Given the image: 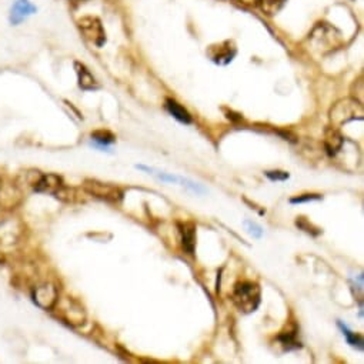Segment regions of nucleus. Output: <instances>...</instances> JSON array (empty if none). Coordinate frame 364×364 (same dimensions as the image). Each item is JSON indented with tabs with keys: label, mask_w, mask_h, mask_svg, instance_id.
Wrapping results in <instances>:
<instances>
[{
	"label": "nucleus",
	"mask_w": 364,
	"mask_h": 364,
	"mask_svg": "<svg viewBox=\"0 0 364 364\" xmlns=\"http://www.w3.org/2000/svg\"><path fill=\"white\" fill-rule=\"evenodd\" d=\"M31 297H33V302L38 304L40 309L52 310L59 299V291L54 284L46 283V284H42L35 288L31 293Z\"/></svg>",
	"instance_id": "nucleus-5"
},
{
	"label": "nucleus",
	"mask_w": 364,
	"mask_h": 364,
	"mask_svg": "<svg viewBox=\"0 0 364 364\" xmlns=\"http://www.w3.org/2000/svg\"><path fill=\"white\" fill-rule=\"evenodd\" d=\"M320 198H321L320 194H302V196L290 198V203H291V205H300V203H307V202L320 200Z\"/></svg>",
	"instance_id": "nucleus-21"
},
{
	"label": "nucleus",
	"mask_w": 364,
	"mask_h": 364,
	"mask_svg": "<svg viewBox=\"0 0 364 364\" xmlns=\"http://www.w3.org/2000/svg\"><path fill=\"white\" fill-rule=\"evenodd\" d=\"M266 176H267L272 182H284V180H287L288 177H290L287 172H280V170L266 172Z\"/></svg>",
	"instance_id": "nucleus-20"
},
{
	"label": "nucleus",
	"mask_w": 364,
	"mask_h": 364,
	"mask_svg": "<svg viewBox=\"0 0 364 364\" xmlns=\"http://www.w3.org/2000/svg\"><path fill=\"white\" fill-rule=\"evenodd\" d=\"M330 119L334 126H343L351 120H361L363 119V107L361 102L346 99L336 103V106L330 112Z\"/></svg>",
	"instance_id": "nucleus-2"
},
{
	"label": "nucleus",
	"mask_w": 364,
	"mask_h": 364,
	"mask_svg": "<svg viewBox=\"0 0 364 364\" xmlns=\"http://www.w3.org/2000/svg\"><path fill=\"white\" fill-rule=\"evenodd\" d=\"M77 75H79V86L83 89V90H96L99 89V84L96 82V79L93 77L90 72L84 68L83 64L76 63Z\"/></svg>",
	"instance_id": "nucleus-14"
},
{
	"label": "nucleus",
	"mask_w": 364,
	"mask_h": 364,
	"mask_svg": "<svg viewBox=\"0 0 364 364\" xmlns=\"http://www.w3.org/2000/svg\"><path fill=\"white\" fill-rule=\"evenodd\" d=\"M38 12V8L31 3L30 0H15L12 8H10V15L9 20L12 24H19L29 16L35 15Z\"/></svg>",
	"instance_id": "nucleus-10"
},
{
	"label": "nucleus",
	"mask_w": 364,
	"mask_h": 364,
	"mask_svg": "<svg viewBox=\"0 0 364 364\" xmlns=\"http://www.w3.org/2000/svg\"><path fill=\"white\" fill-rule=\"evenodd\" d=\"M286 0H258V3H261V6L269 15H274L276 12H279L281 6L284 5Z\"/></svg>",
	"instance_id": "nucleus-18"
},
{
	"label": "nucleus",
	"mask_w": 364,
	"mask_h": 364,
	"mask_svg": "<svg viewBox=\"0 0 364 364\" xmlns=\"http://www.w3.org/2000/svg\"><path fill=\"white\" fill-rule=\"evenodd\" d=\"M64 189L66 187L63 184V180L57 175H40L39 180L35 184V190L39 193L54 194L57 197L63 196Z\"/></svg>",
	"instance_id": "nucleus-8"
},
{
	"label": "nucleus",
	"mask_w": 364,
	"mask_h": 364,
	"mask_svg": "<svg viewBox=\"0 0 364 364\" xmlns=\"http://www.w3.org/2000/svg\"><path fill=\"white\" fill-rule=\"evenodd\" d=\"M237 3H242V5H246V6H256L258 5V0H236Z\"/></svg>",
	"instance_id": "nucleus-23"
},
{
	"label": "nucleus",
	"mask_w": 364,
	"mask_h": 364,
	"mask_svg": "<svg viewBox=\"0 0 364 364\" xmlns=\"http://www.w3.org/2000/svg\"><path fill=\"white\" fill-rule=\"evenodd\" d=\"M260 287L254 281H240L233 290V302L236 307L243 313H253L260 304Z\"/></svg>",
	"instance_id": "nucleus-1"
},
{
	"label": "nucleus",
	"mask_w": 364,
	"mask_h": 364,
	"mask_svg": "<svg viewBox=\"0 0 364 364\" xmlns=\"http://www.w3.org/2000/svg\"><path fill=\"white\" fill-rule=\"evenodd\" d=\"M244 226L247 227V231L250 233L253 237H257L260 239L261 236H263V228L261 226H258L257 223H254V221H250V220H246L244 221Z\"/></svg>",
	"instance_id": "nucleus-19"
},
{
	"label": "nucleus",
	"mask_w": 364,
	"mask_h": 364,
	"mask_svg": "<svg viewBox=\"0 0 364 364\" xmlns=\"http://www.w3.org/2000/svg\"><path fill=\"white\" fill-rule=\"evenodd\" d=\"M166 110L169 112V114H172L176 120H179L180 123L190 124V123L193 121V119H191V116H190L189 112H187L183 106H180L176 100L173 99L166 100Z\"/></svg>",
	"instance_id": "nucleus-13"
},
{
	"label": "nucleus",
	"mask_w": 364,
	"mask_h": 364,
	"mask_svg": "<svg viewBox=\"0 0 364 364\" xmlns=\"http://www.w3.org/2000/svg\"><path fill=\"white\" fill-rule=\"evenodd\" d=\"M53 309H57V316L70 326H80L86 320V313H84L83 307L72 297L70 299L68 297L61 302H59V299H57Z\"/></svg>",
	"instance_id": "nucleus-3"
},
{
	"label": "nucleus",
	"mask_w": 364,
	"mask_h": 364,
	"mask_svg": "<svg viewBox=\"0 0 364 364\" xmlns=\"http://www.w3.org/2000/svg\"><path fill=\"white\" fill-rule=\"evenodd\" d=\"M236 54H237V49L235 43L230 40L210 46L207 50V56L210 57V60L219 66H227L230 61H233Z\"/></svg>",
	"instance_id": "nucleus-6"
},
{
	"label": "nucleus",
	"mask_w": 364,
	"mask_h": 364,
	"mask_svg": "<svg viewBox=\"0 0 364 364\" xmlns=\"http://www.w3.org/2000/svg\"><path fill=\"white\" fill-rule=\"evenodd\" d=\"M84 189L87 190L90 194L96 196V197L103 198L107 202H113L117 203L123 198V193L119 187L112 186V184H106V183H100L97 180H86L84 182Z\"/></svg>",
	"instance_id": "nucleus-4"
},
{
	"label": "nucleus",
	"mask_w": 364,
	"mask_h": 364,
	"mask_svg": "<svg viewBox=\"0 0 364 364\" xmlns=\"http://www.w3.org/2000/svg\"><path fill=\"white\" fill-rule=\"evenodd\" d=\"M296 336H297L296 326H291V328H287L286 332H281L280 336H279V340H280L281 344H283L287 350L296 349V347H300V343H297Z\"/></svg>",
	"instance_id": "nucleus-16"
},
{
	"label": "nucleus",
	"mask_w": 364,
	"mask_h": 364,
	"mask_svg": "<svg viewBox=\"0 0 364 364\" xmlns=\"http://www.w3.org/2000/svg\"><path fill=\"white\" fill-rule=\"evenodd\" d=\"M339 327H340V330L343 332V336L346 337V340H347V343H349L350 346L357 347V349H360V350L363 349V339H361V336L353 333L349 327L346 326V324H343L342 321H339Z\"/></svg>",
	"instance_id": "nucleus-17"
},
{
	"label": "nucleus",
	"mask_w": 364,
	"mask_h": 364,
	"mask_svg": "<svg viewBox=\"0 0 364 364\" xmlns=\"http://www.w3.org/2000/svg\"><path fill=\"white\" fill-rule=\"evenodd\" d=\"M136 167L137 169H140V170H144V172L150 173V175H154L156 177H159L160 180H163V182L179 183V184H182V186H184V187H187V189L190 190H193V191H196V193H205V189H203L200 184L191 182L189 179H183V177H177V176L169 175V173H164V172H160L157 169L143 166V164H137Z\"/></svg>",
	"instance_id": "nucleus-9"
},
{
	"label": "nucleus",
	"mask_w": 364,
	"mask_h": 364,
	"mask_svg": "<svg viewBox=\"0 0 364 364\" xmlns=\"http://www.w3.org/2000/svg\"><path fill=\"white\" fill-rule=\"evenodd\" d=\"M344 139L337 131L336 127H328L324 133V146H326L327 154L328 156H336L337 153L343 149Z\"/></svg>",
	"instance_id": "nucleus-11"
},
{
	"label": "nucleus",
	"mask_w": 364,
	"mask_h": 364,
	"mask_svg": "<svg viewBox=\"0 0 364 364\" xmlns=\"http://www.w3.org/2000/svg\"><path fill=\"white\" fill-rule=\"evenodd\" d=\"M79 27L84 35V38L93 45L103 46L106 42V35L102 27V23L96 17H84L79 22Z\"/></svg>",
	"instance_id": "nucleus-7"
},
{
	"label": "nucleus",
	"mask_w": 364,
	"mask_h": 364,
	"mask_svg": "<svg viewBox=\"0 0 364 364\" xmlns=\"http://www.w3.org/2000/svg\"><path fill=\"white\" fill-rule=\"evenodd\" d=\"M91 140H93V143H94L96 147L109 150V146L114 143L116 136L112 131H109V130H96V131L91 133Z\"/></svg>",
	"instance_id": "nucleus-15"
},
{
	"label": "nucleus",
	"mask_w": 364,
	"mask_h": 364,
	"mask_svg": "<svg viewBox=\"0 0 364 364\" xmlns=\"http://www.w3.org/2000/svg\"><path fill=\"white\" fill-rule=\"evenodd\" d=\"M180 227V233H182V243L184 250L193 254L194 251V244H196V226L191 221H186L179 224Z\"/></svg>",
	"instance_id": "nucleus-12"
},
{
	"label": "nucleus",
	"mask_w": 364,
	"mask_h": 364,
	"mask_svg": "<svg viewBox=\"0 0 364 364\" xmlns=\"http://www.w3.org/2000/svg\"><path fill=\"white\" fill-rule=\"evenodd\" d=\"M296 224H297V227L302 228V230H304V231H307V233H311V235H316V233L313 231V228H314V227H313V224H310V223L306 220L304 217H297Z\"/></svg>",
	"instance_id": "nucleus-22"
}]
</instances>
